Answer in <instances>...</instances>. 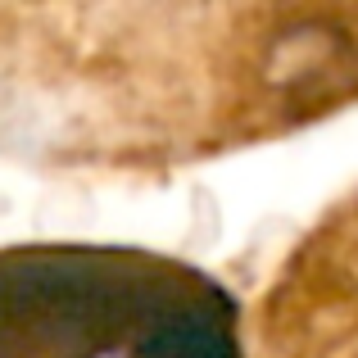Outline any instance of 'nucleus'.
I'll return each instance as SVG.
<instances>
[{"instance_id":"1","label":"nucleus","mask_w":358,"mask_h":358,"mask_svg":"<svg viewBox=\"0 0 358 358\" xmlns=\"http://www.w3.org/2000/svg\"><path fill=\"white\" fill-rule=\"evenodd\" d=\"M59 263H0V358H227L213 327L195 317V290L182 281H96Z\"/></svg>"}]
</instances>
